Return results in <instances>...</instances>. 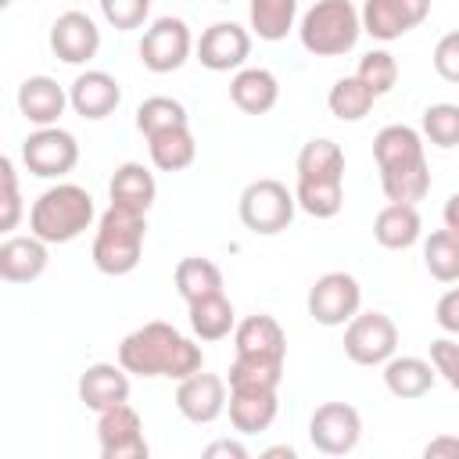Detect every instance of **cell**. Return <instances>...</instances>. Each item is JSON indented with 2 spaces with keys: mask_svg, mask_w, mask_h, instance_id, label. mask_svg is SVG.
<instances>
[{
  "mask_svg": "<svg viewBox=\"0 0 459 459\" xmlns=\"http://www.w3.org/2000/svg\"><path fill=\"white\" fill-rule=\"evenodd\" d=\"M118 362L133 377H169V380H183L204 369L201 344H194L172 323H161V319L143 323L133 333H126L118 344Z\"/></svg>",
  "mask_w": 459,
  "mask_h": 459,
  "instance_id": "cell-1",
  "label": "cell"
},
{
  "mask_svg": "<svg viewBox=\"0 0 459 459\" xmlns=\"http://www.w3.org/2000/svg\"><path fill=\"white\" fill-rule=\"evenodd\" d=\"M373 158L380 169V186L387 201L416 204L430 190V165L423 154V133L412 126H384L373 136Z\"/></svg>",
  "mask_w": 459,
  "mask_h": 459,
  "instance_id": "cell-2",
  "label": "cell"
},
{
  "mask_svg": "<svg viewBox=\"0 0 459 459\" xmlns=\"http://www.w3.org/2000/svg\"><path fill=\"white\" fill-rule=\"evenodd\" d=\"M93 197L79 183H54L47 186L29 208V233L47 244H68L93 226Z\"/></svg>",
  "mask_w": 459,
  "mask_h": 459,
  "instance_id": "cell-3",
  "label": "cell"
},
{
  "mask_svg": "<svg viewBox=\"0 0 459 459\" xmlns=\"http://www.w3.org/2000/svg\"><path fill=\"white\" fill-rule=\"evenodd\" d=\"M143 237H147V212L108 204V212L97 219L93 265L104 276L133 273L140 265V255H143Z\"/></svg>",
  "mask_w": 459,
  "mask_h": 459,
  "instance_id": "cell-4",
  "label": "cell"
},
{
  "mask_svg": "<svg viewBox=\"0 0 459 459\" xmlns=\"http://www.w3.org/2000/svg\"><path fill=\"white\" fill-rule=\"evenodd\" d=\"M301 47L316 57H341L362 36V14L351 0H316L298 25Z\"/></svg>",
  "mask_w": 459,
  "mask_h": 459,
  "instance_id": "cell-5",
  "label": "cell"
},
{
  "mask_svg": "<svg viewBox=\"0 0 459 459\" xmlns=\"http://www.w3.org/2000/svg\"><path fill=\"white\" fill-rule=\"evenodd\" d=\"M294 208H298V197L280 179H255L240 190V201H237L240 222L258 237L283 233L294 222Z\"/></svg>",
  "mask_w": 459,
  "mask_h": 459,
  "instance_id": "cell-6",
  "label": "cell"
},
{
  "mask_svg": "<svg viewBox=\"0 0 459 459\" xmlns=\"http://www.w3.org/2000/svg\"><path fill=\"white\" fill-rule=\"evenodd\" d=\"M22 161L39 179H61L79 165V140L61 126H36L22 140Z\"/></svg>",
  "mask_w": 459,
  "mask_h": 459,
  "instance_id": "cell-7",
  "label": "cell"
},
{
  "mask_svg": "<svg viewBox=\"0 0 459 459\" xmlns=\"http://www.w3.org/2000/svg\"><path fill=\"white\" fill-rule=\"evenodd\" d=\"M398 351V326L384 312H359L344 323V355L355 366H384Z\"/></svg>",
  "mask_w": 459,
  "mask_h": 459,
  "instance_id": "cell-8",
  "label": "cell"
},
{
  "mask_svg": "<svg viewBox=\"0 0 459 459\" xmlns=\"http://www.w3.org/2000/svg\"><path fill=\"white\" fill-rule=\"evenodd\" d=\"M194 50V39H190V29L183 18H158L143 29V39H140V61L147 72L154 75H165V72H176L183 68V61L190 57Z\"/></svg>",
  "mask_w": 459,
  "mask_h": 459,
  "instance_id": "cell-9",
  "label": "cell"
},
{
  "mask_svg": "<svg viewBox=\"0 0 459 459\" xmlns=\"http://www.w3.org/2000/svg\"><path fill=\"white\" fill-rule=\"evenodd\" d=\"M362 287L351 273H323L308 287V316L319 326H344L351 316H359Z\"/></svg>",
  "mask_w": 459,
  "mask_h": 459,
  "instance_id": "cell-10",
  "label": "cell"
},
{
  "mask_svg": "<svg viewBox=\"0 0 459 459\" xmlns=\"http://www.w3.org/2000/svg\"><path fill=\"white\" fill-rule=\"evenodd\" d=\"M362 437V416L348 402H323L308 420V441L323 455H348Z\"/></svg>",
  "mask_w": 459,
  "mask_h": 459,
  "instance_id": "cell-11",
  "label": "cell"
},
{
  "mask_svg": "<svg viewBox=\"0 0 459 459\" xmlns=\"http://www.w3.org/2000/svg\"><path fill=\"white\" fill-rule=\"evenodd\" d=\"M97 445L104 459H147V437L140 412L122 402L104 412H97Z\"/></svg>",
  "mask_w": 459,
  "mask_h": 459,
  "instance_id": "cell-12",
  "label": "cell"
},
{
  "mask_svg": "<svg viewBox=\"0 0 459 459\" xmlns=\"http://www.w3.org/2000/svg\"><path fill=\"white\" fill-rule=\"evenodd\" d=\"M359 14H362L366 36L391 43V39H402L405 32H412L416 25L427 22L430 0H366Z\"/></svg>",
  "mask_w": 459,
  "mask_h": 459,
  "instance_id": "cell-13",
  "label": "cell"
},
{
  "mask_svg": "<svg viewBox=\"0 0 459 459\" xmlns=\"http://www.w3.org/2000/svg\"><path fill=\"white\" fill-rule=\"evenodd\" d=\"M226 387L230 384L219 373L197 369V373H190V377L179 380V387H176V409L183 412V420H190L197 427L215 423L226 412V402H230L226 398Z\"/></svg>",
  "mask_w": 459,
  "mask_h": 459,
  "instance_id": "cell-14",
  "label": "cell"
},
{
  "mask_svg": "<svg viewBox=\"0 0 459 459\" xmlns=\"http://www.w3.org/2000/svg\"><path fill=\"white\" fill-rule=\"evenodd\" d=\"M247 54H251V32L237 22H212L197 39V61L208 72L244 68Z\"/></svg>",
  "mask_w": 459,
  "mask_h": 459,
  "instance_id": "cell-15",
  "label": "cell"
},
{
  "mask_svg": "<svg viewBox=\"0 0 459 459\" xmlns=\"http://www.w3.org/2000/svg\"><path fill=\"white\" fill-rule=\"evenodd\" d=\"M50 50L65 65H86L100 50V29L86 11H65L50 25Z\"/></svg>",
  "mask_w": 459,
  "mask_h": 459,
  "instance_id": "cell-16",
  "label": "cell"
},
{
  "mask_svg": "<svg viewBox=\"0 0 459 459\" xmlns=\"http://www.w3.org/2000/svg\"><path fill=\"white\" fill-rule=\"evenodd\" d=\"M68 104L79 118L100 122L122 104V86H118L115 75H108L100 68H90V72L75 75V82L68 86Z\"/></svg>",
  "mask_w": 459,
  "mask_h": 459,
  "instance_id": "cell-17",
  "label": "cell"
},
{
  "mask_svg": "<svg viewBox=\"0 0 459 459\" xmlns=\"http://www.w3.org/2000/svg\"><path fill=\"white\" fill-rule=\"evenodd\" d=\"M79 402L93 412L129 402V369L118 362H93L79 373Z\"/></svg>",
  "mask_w": 459,
  "mask_h": 459,
  "instance_id": "cell-18",
  "label": "cell"
},
{
  "mask_svg": "<svg viewBox=\"0 0 459 459\" xmlns=\"http://www.w3.org/2000/svg\"><path fill=\"white\" fill-rule=\"evenodd\" d=\"M47 247L50 244L39 240L36 233H29V237H7L0 244V276L7 283H32V280H39L47 273V262H50Z\"/></svg>",
  "mask_w": 459,
  "mask_h": 459,
  "instance_id": "cell-19",
  "label": "cell"
},
{
  "mask_svg": "<svg viewBox=\"0 0 459 459\" xmlns=\"http://www.w3.org/2000/svg\"><path fill=\"white\" fill-rule=\"evenodd\" d=\"M65 108H72L68 104V93L50 75H29L18 86V111L32 126H57V118L65 115Z\"/></svg>",
  "mask_w": 459,
  "mask_h": 459,
  "instance_id": "cell-20",
  "label": "cell"
},
{
  "mask_svg": "<svg viewBox=\"0 0 459 459\" xmlns=\"http://www.w3.org/2000/svg\"><path fill=\"white\" fill-rule=\"evenodd\" d=\"M423 233V222H420V212L416 204H405V201H391L377 212L373 219V240L387 251H405L420 240Z\"/></svg>",
  "mask_w": 459,
  "mask_h": 459,
  "instance_id": "cell-21",
  "label": "cell"
},
{
  "mask_svg": "<svg viewBox=\"0 0 459 459\" xmlns=\"http://www.w3.org/2000/svg\"><path fill=\"white\" fill-rule=\"evenodd\" d=\"M233 348L237 355H262V359H287V333L283 326L258 312V316H247L237 323L233 330Z\"/></svg>",
  "mask_w": 459,
  "mask_h": 459,
  "instance_id": "cell-22",
  "label": "cell"
},
{
  "mask_svg": "<svg viewBox=\"0 0 459 459\" xmlns=\"http://www.w3.org/2000/svg\"><path fill=\"white\" fill-rule=\"evenodd\" d=\"M230 100L244 115H265L280 100V82L269 68H237V75L230 79Z\"/></svg>",
  "mask_w": 459,
  "mask_h": 459,
  "instance_id": "cell-23",
  "label": "cell"
},
{
  "mask_svg": "<svg viewBox=\"0 0 459 459\" xmlns=\"http://www.w3.org/2000/svg\"><path fill=\"white\" fill-rule=\"evenodd\" d=\"M437 380V369L434 362L427 359H416V355H391L384 362V387L402 398V402H412V398H423Z\"/></svg>",
  "mask_w": 459,
  "mask_h": 459,
  "instance_id": "cell-24",
  "label": "cell"
},
{
  "mask_svg": "<svg viewBox=\"0 0 459 459\" xmlns=\"http://www.w3.org/2000/svg\"><path fill=\"white\" fill-rule=\"evenodd\" d=\"M226 409L237 434H262L273 427L280 402H276V391H230Z\"/></svg>",
  "mask_w": 459,
  "mask_h": 459,
  "instance_id": "cell-25",
  "label": "cell"
},
{
  "mask_svg": "<svg viewBox=\"0 0 459 459\" xmlns=\"http://www.w3.org/2000/svg\"><path fill=\"white\" fill-rule=\"evenodd\" d=\"M186 319H190V330L197 341H222L237 330V312L230 305V298L219 290V294H208V298H197L186 305Z\"/></svg>",
  "mask_w": 459,
  "mask_h": 459,
  "instance_id": "cell-26",
  "label": "cell"
},
{
  "mask_svg": "<svg viewBox=\"0 0 459 459\" xmlns=\"http://www.w3.org/2000/svg\"><path fill=\"white\" fill-rule=\"evenodd\" d=\"M298 179L308 183H344V151L341 143L316 136L298 151Z\"/></svg>",
  "mask_w": 459,
  "mask_h": 459,
  "instance_id": "cell-27",
  "label": "cell"
},
{
  "mask_svg": "<svg viewBox=\"0 0 459 459\" xmlns=\"http://www.w3.org/2000/svg\"><path fill=\"white\" fill-rule=\"evenodd\" d=\"M108 194H111V204H122V208H136V212H147L158 197V183L151 176L147 165L140 161H126L115 169L111 183H108Z\"/></svg>",
  "mask_w": 459,
  "mask_h": 459,
  "instance_id": "cell-28",
  "label": "cell"
},
{
  "mask_svg": "<svg viewBox=\"0 0 459 459\" xmlns=\"http://www.w3.org/2000/svg\"><path fill=\"white\" fill-rule=\"evenodd\" d=\"M147 151H151L154 169H161V172H183L197 158L190 126H176V129H161V133L147 136Z\"/></svg>",
  "mask_w": 459,
  "mask_h": 459,
  "instance_id": "cell-29",
  "label": "cell"
},
{
  "mask_svg": "<svg viewBox=\"0 0 459 459\" xmlns=\"http://www.w3.org/2000/svg\"><path fill=\"white\" fill-rule=\"evenodd\" d=\"M172 283L179 290V298L190 305L197 298H208V294H219L222 290V269L212 262V258H179L176 273H172Z\"/></svg>",
  "mask_w": 459,
  "mask_h": 459,
  "instance_id": "cell-30",
  "label": "cell"
},
{
  "mask_svg": "<svg viewBox=\"0 0 459 459\" xmlns=\"http://www.w3.org/2000/svg\"><path fill=\"white\" fill-rule=\"evenodd\" d=\"M283 380V359H262V355H237L230 366V391H276Z\"/></svg>",
  "mask_w": 459,
  "mask_h": 459,
  "instance_id": "cell-31",
  "label": "cell"
},
{
  "mask_svg": "<svg viewBox=\"0 0 459 459\" xmlns=\"http://www.w3.org/2000/svg\"><path fill=\"white\" fill-rule=\"evenodd\" d=\"M373 100H377V93H373L359 75L337 79V82L330 86V93H326V108H330V115L341 118V122H362V118L373 111Z\"/></svg>",
  "mask_w": 459,
  "mask_h": 459,
  "instance_id": "cell-32",
  "label": "cell"
},
{
  "mask_svg": "<svg viewBox=\"0 0 459 459\" xmlns=\"http://www.w3.org/2000/svg\"><path fill=\"white\" fill-rule=\"evenodd\" d=\"M247 18H251V32L258 39L276 43L294 29L298 0H247Z\"/></svg>",
  "mask_w": 459,
  "mask_h": 459,
  "instance_id": "cell-33",
  "label": "cell"
},
{
  "mask_svg": "<svg viewBox=\"0 0 459 459\" xmlns=\"http://www.w3.org/2000/svg\"><path fill=\"white\" fill-rule=\"evenodd\" d=\"M423 265L437 283H459V233L455 230H434L423 240Z\"/></svg>",
  "mask_w": 459,
  "mask_h": 459,
  "instance_id": "cell-34",
  "label": "cell"
},
{
  "mask_svg": "<svg viewBox=\"0 0 459 459\" xmlns=\"http://www.w3.org/2000/svg\"><path fill=\"white\" fill-rule=\"evenodd\" d=\"M176 126H190V115L179 100L172 97H147L140 108H136V129L143 136H154L161 129H176Z\"/></svg>",
  "mask_w": 459,
  "mask_h": 459,
  "instance_id": "cell-35",
  "label": "cell"
},
{
  "mask_svg": "<svg viewBox=\"0 0 459 459\" xmlns=\"http://www.w3.org/2000/svg\"><path fill=\"white\" fill-rule=\"evenodd\" d=\"M294 197H298V208L308 212L312 219H333L341 212V204H344V183H308V179H298Z\"/></svg>",
  "mask_w": 459,
  "mask_h": 459,
  "instance_id": "cell-36",
  "label": "cell"
},
{
  "mask_svg": "<svg viewBox=\"0 0 459 459\" xmlns=\"http://www.w3.org/2000/svg\"><path fill=\"white\" fill-rule=\"evenodd\" d=\"M420 133L423 140H430L434 147L448 151V147H459V104H430L423 111V122H420Z\"/></svg>",
  "mask_w": 459,
  "mask_h": 459,
  "instance_id": "cell-37",
  "label": "cell"
},
{
  "mask_svg": "<svg viewBox=\"0 0 459 459\" xmlns=\"http://www.w3.org/2000/svg\"><path fill=\"white\" fill-rule=\"evenodd\" d=\"M355 75H359L377 97H384V93H391L394 82H398V61H394V54H387V50H369V54H362Z\"/></svg>",
  "mask_w": 459,
  "mask_h": 459,
  "instance_id": "cell-38",
  "label": "cell"
},
{
  "mask_svg": "<svg viewBox=\"0 0 459 459\" xmlns=\"http://www.w3.org/2000/svg\"><path fill=\"white\" fill-rule=\"evenodd\" d=\"M0 230L11 233L22 219V190H18V172H14V161L11 158H0Z\"/></svg>",
  "mask_w": 459,
  "mask_h": 459,
  "instance_id": "cell-39",
  "label": "cell"
},
{
  "mask_svg": "<svg viewBox=\"0 0 459 459\" xmlns=\"http://www.w3.org/2000/svg\"><path fill=\"white\" fill-rule=\"evenodd\" d=\"M100 14L111 29L129 32V29H140L147 22L151 0H100Z\"/></svg>",
  "mask_w": 459,
  "mask_h": 459,
  "instance_id": "cell-40",
  "label": "cell"
},
{
  "mask_svg": "<svg viewBox=\"0 0 459 459\" xmlns=\"http://www.w3.org/2000/svg\"><path fill=\"white\" fill-rule=\"evenodd\" d=\"M430 362H434L437 377H441L452 391H459V344H455L452 337L430 341Z\"/></svg>",
  "mask_w": 459,
  "mask_h": 459,
  "instance_id": "cell-41",
  "label": "cell"
},
{
  "mask_svg": "<svg viewBox=\"0 0 459 459\" xmlns=\"http://www.w3.org/2000/svg\"><path fill=\"white\" fill-rule=\"evenodd\" d=\"M434 72L445 79V82H455L459 86V29L455 32H445L434 47Z\"/></svg>",
  "mask_w": 459,
  "mask_h": 459,
  "instance_id": "cell-42",
  "label": "cell"
},
{
  "mask_svg": "<svg viewBox=\"0 0 459 459\" xmlns=\"http://www.w3.org/2000/svg\"><path fill=\"white\" fill-rule=\"evenodd\" d=\"M434 319H437V326H441L445 333H455V337H459V287H452V290H445V294L437 298Z\"/></svg>",
  "mask_w": 459,
  "mask_h": 459,
  "instance_id": "cell-43",
  "label": "cell"
},
{
  "mask_svg": "<svg viewBox=\"0 0 459 459\" xmlns=\"http://www.w3.org/2000/svg\"><path fill=\"white\" fill-rule=\"evenodd\" d=\"M423 455L427 459H459V437L452 434H437L423 445Z\"/></svg>",
  "mask_w": 459,
  "mask_h": 459,
  "instance_id": "cell-44",
  "label": "cell"
},
{
  "mask_svg": "<svg viewBox=\"0 0 459 459\" xmlns=\"http://www.w3.org/2000/svg\"><path fill=\"white\" fill-rule=\"evenodd\" d=\"M219 455H226V459H247V448L240 441H230V437L204 445V459H219Z\"/></svg>",
  "mask_w": 459,
  "mask_h": 459,
  "instance_id": "cell-45",
  "label": "cell"
},
{
  "mask_svg": "<svg viewBox=\"0 0 459 459\" xmlns=\"http://www.w3.org/2000/svg\"><path fill=\"white\" fill-rule=\"evenodd\" d=\"M441 215H445V226L459 233V194H452V197L445 201V212H441Z\"/></svg>",
  "mask_w": 459,
  "mask_h": 459,
  "instance_id": "cell-46",
  "label": "cell"
},
{
  "mask_svg": "<svg viewBox=\"0 0 459 459\" xmlns=\"http://www.w3.org/2000/svg\"><path fill=\"white\" fill-rule=\"evenodd\" d=\"M262 455H265V459H294L298 452H294L290 445H273V448H265Z\"/></svg>",
  "mask_w": 459,
  "mask_h": 459,
  "instance_id": "cell-47",
  "label": "cell"
},
{
  "mask_svg": "<svg viewBox=\"0 0 459 459\" xmlns=\"http://www.w3.org/2000/svg\"><path fill=\"white\" fill-rule=\"evenodd\" d=\"M0 4H4V7H7V4H11V0H0Z\"/></svg>",
  "mask_w": 459,
  "mask_h": 459,
  "instance_id": "cell-48",
  "label": "cell"
},
{
  "mask_svg": "<svg viewBox=\"0 0 459 459\" xmlns=\"http://www.w3.org/2000/svg\"><path fill=\"white\" fill-rule=\"evenodd\" d=\"M222 4H230V0H222Z\"/></svg>",
  "mask_w": 459,
  "mask_h": 459,
  "instance_id": "cell-49",
  "label": "cell"
}]
</instances>
